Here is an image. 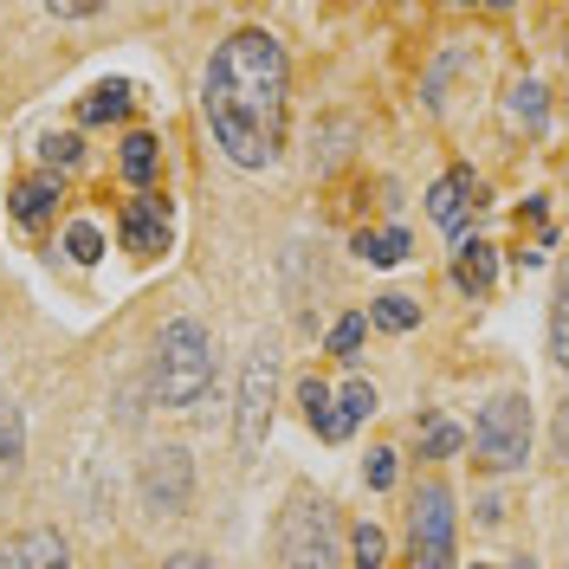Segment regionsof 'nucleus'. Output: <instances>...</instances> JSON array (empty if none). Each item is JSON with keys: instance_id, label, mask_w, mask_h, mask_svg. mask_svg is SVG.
Here are the masks:
<instances>
[{"instance_id": "nucleus-11", "label": "nucleus", "mask_w": 569, "mask_h": 569, "mask_svg": "<svg viewBox=\"0 0 569 569\" xmlns=\"http://www.w3.org/2000/svg\"><path fill=\"white\" fill-rule=\"evenodd\" d=\"M52 201H59V181H52V176H27L20 188H13V201H7V208H13V220H20L27 233H39V227L52 220Z\"/></svg>"}, {"instance_id": "nucleus-20", "label": "nucleus", "mask_w": 569, "mask_h": 569, "mask_svg": "<svg viewBox=\"0 0 569 569\" xmlns=\"http://www.w3.org/2000/svg\"><path fill=\"white\" fill-rule=\"evenodd\" d=\"M66 252L78 259V266H91V259H104V233H98L91 220H71L66 227Z\"/></svg>"}, {"instance_id": "nucleus-24", "label": "nucleus", "mask_w": 569, "mask_h": 569, "mask_svg": "<svg viewBox=\"0 0 569 569\" xmlns=\"http://www.w3.org/2000/svg\"><path fill=\"white\" fill-rule=\"evenodd\" d=\"M356 343H362V318H337L330 323V350L337 356H356Z\"/></svg>"}, {"instance_id": "nucleus-12", "label": "nucleus", "mask_w": 569, "mask_h": 569, "mask_svg": "<svg viewBox=\"0 0 569 569\" xmlns=\"http://www.w3.org/2000/svg\"><path fill=\"white\" fill-rule=\"evenodd\" d=\"M20 460H27V415L20 401H0V492L20 479Z\"/></svg>"}, {"instance_id": "nucleus-6", "label": "nucleus", "mask_w": 569, "mask_h": 569, "mask_svg": "<svg viewBox=\"0 0 569 569\" xmlns=\"http://www.w3.org/2000/svg\"><path fill=\"white\" fill-rule=\"evenodd\" d=\"M272 382H279V350L259 343L240 369V453L266 447V427H272Z\"/></svg>"}, {"instance_id": "nucleus-17", "label": "nucleus", "mask_w": 569, "mask_h": 569, "mask_svg": "<svg viewBox=\"0 0 569 569\" xmlns=\"http://www.w3.org/2000/svg\"><path fill=\"white\" fill-rule=\"evenodd\" d=\"M369 318L401 337V330H415V323H421V305H415V298H401V291H389V298H376V305H369Z\"/></svg>"}, {"instance_id": "nucleus-7", "label": "nucleus", "mask_w": 569, "mask_h": 569, "mask_svg": "<svg viewBox=\"0 0 569 569\" xmlns=\"http://www.w3.org/2000/svg\"><path fill=\"white\" fill-rule=\"evenodd\" d=\"M137 492H142V505L162 511V518L188 511V498H194V460H188L181 447H156L137 472Z\"/></svg>"}, {"instance_id": "nucleus-5", "label": "nucleus", "mask_w": 569, "mask_h": 569, "mask_svg": "<svg viewBox=\"0 0 569 569\" xmlns=\"http://www.w3.org/2000/svg\"><path fill=\"white\" fill-rule=\"evenodd\" d=\"M408 569H453V492L427 479L415 492V525H408Z\"/></svg>"}, {"instance_id": "nucleus-10", "label": "nucleus", "mask_w": 569, "mask_h": 569, "mask_svg": "<svg viewBox=\"0 0 569 569\" xmlns=\"http://www.w3.org/2000/svg\"><path fill=\"white\" fill-rule=\"evenodd\" d=\"M0 569H71V550H66L59 531H20L7 543Z\"/></svg>"}, {"instance_id": "nucleus-21", "label": "nucleus", "mask_w": 569, "mask_h": 569, "mask_svg": "<svg viewBox=\"0 0 569 569\" xmlns=\"http://www.w3.org/2000/svg\"><path fill=\"white\" fill-rule=\"evenodd\" d=\"M356 563L350 569H382V557H389V537L376 531V525H369V518H362V525H356Z\"/></svg>"}, {"instance_id": "nucleus-13", "label": "nucleus", "mask_w": 569, "mask_h": 569, "mask_svg": "<svg viewBox=\"0 0 569 569\" xmlns=\"http://www.w3.org/2000/svg\"><path fill=\"white\" fill-rule=\"evenodd\" d=\"M492 247L486 240H460V252H453V284L460 291H472V298H486L492 291Z\"/></svg>"}, {"instance_id": "nucleus-15", "label": "nucleus", "mask_w": 569, "mask_h": 569, "mask_svg": "<svg viewBox=\"0 0 569 569\" xmlns=\"http://www.w3.org/2000/svg\"><path fill=\"white\" fill-rule=\"evenodd\" d=\"M298 401H305V421L318 427V440H330V447H337V440H350V427H343V415L330 408V389H323V382H305Z\"/></svg>"}, {"instance_id": "nucleus-25", "label": "nucleus", "mask_w": 569, "mask_h": 569, "mask_svg": "<svg viewBox=\"0 0 569 569\" xmlns=\"http://www.w3.org/2000/svg\"><path fill=\"white\" fill-rule=\"evenodd\" d=\"M369 486H376V492H389V486H395V453H389V447H382V453H369Z\"/></svg>"}, {"instance_id": "nucleus-18", "label": "nucleus", "mask_w": 569, "mask_h": 569, "mask_svg": "<svg viewBox=\"0 0 569 569\" xmlns=\"http://www.w3.org/2000/svg\"><path fill=\"white\" fill-rule=\"evenodd\" d=\"M156 162H162V156H156V137H142V130L137 137H123V176L137 181V188L142 181H156Z\"/></svg>"}, {"instance_id": "nucleus-22", "label": "nucleus", "mask_w": 569, "mask_h": 569, "mask_svg": "<svg viewBox=\"0 0 569 569\" xmlns=\"http://www.w3.org/2000/svg\"><path fill=\"white\" fill-rule=\"evenodd\" d=\"M39 156H46V169H78L84 142H78V137H46V142H39Z\"/></svg>"}, {"instance_id": "nucleus-26", "label": "nucleus", "mask_w": 569, "mask_h": 569, "mask_svg": "<svg viewBox=\"0 0 569 569\" xmlns=\"http://www.w3.org/2000/svg\"><path fill=\"white\" fill-rule=\"evenodd\" d=\"M511 117H543V91H537V84H525V91H518V98H511Z\"/></svg>"}, {"instance_id": "nucleus-14", "label": "nucleus", "mask_w": 569, "mask_h": 569, "mask_svg": "<svg viewBox=\"0 0 569 569\" xmlns=\"http://www.w3.org/2000/svg\"><path fill=\"white\" fill-rule=\"evenodd\" d=\"M130 104H137V84L130 78H104V84H91V98L78 104V117L84 123H110V117H130Z\"/></svg>"}, {"instance_id": "nucleus-23", "label": "nucleus", "mask_w": 569, "mask_h": 569, "mask_svg": "<svg viewBox=\"0 0 569 569\" xmlns=\"http://www.w3.org/2000/svg\"><path fill=\"white\" fill-rule=\"evenodd\" d=\"M466 433L453 421H440V415H433V421H427V460H440V453H453V447H460Z\"/></svg>"}, {"instance_id": "nucleus-19", "label": "nucleus", "mask_w": 569, "mask_h": 569, "mask_svg": "<svg viewBox=\"0 0 569 569\" xmlns=\"http://www.w3.org/2000/svg\"><path fill=\"white\" fill-rule=\"evenodd\" d=\"M330 408L343 415V427H356V421H369V415H376V389H369V382H350L343 395H330Z\"/></svg>"}, {"instance_id": "nucleus-2", "label": "nucleus", "mask_w": 569, "mask_h": 569, "mask_svg": "<svg viewBox=\"0 0 569 569\" xmlns=\"http://www.w3.org/2000/svg\"><path fill=\"white\" fill-rule=\"evenodd\" d=\"M149 389L162 408H194L201 395L213 389V337L208 323L176 318L156 343V369H149Z\"/></svg>"}, {"instance_id": "nucleus-16", "label": "nucleus", "mask_w": 569, "mask_h": 569, "mask_svg": "<svg viewBox=\"0 0 569 569\" xmlns=\"http://www.w3.org/2000/svg\"><path fill=\"white\" fill-rule=\"evenodd\" d=\"M356 252L369 259V266H401L408 259V233L389 227V233H356Z\"/></svg>"}, {"instance_id": "nucleus-9", "label": "nucleus", "mask_w": 569, "mask_h": 569, "mask_svg": "<svg viewBox=\"0 0 569 569\" xmlns=\"http://www.w3.org/2000/svg\"><path fill=\"white\" fill-rule=\"evenodd\" d=\"M479 208V181L472 169H453V176H440L427 188V213H433V227H447V233H460V220Z\"/></svg>"}, {"instance_id": "nucleus-8", "label": "nucleus", "mask_w": 569, "mask_h": 569, "mask_svg": "<svg viewBox=\"0 0 569 569\" xmlns=\"http://www.w3.org/2000/svg\"><path fill=\"white\" fill-rule=\"evenodd\" d=\"M123 252H137V259H149V252L169 247V213H162V201L156 194H137L130 208H123Z\"/></svg>"}, {"instance_id": "nucleus-4", "label": "nucleus", "mask_w": 569, "mask_h": 569, "mask_svg": "<svg viewBox=\"0 0 569 569\" xmlns=\"http://www.w3.org/2000/svg\"><path fill=\"white\" fill-rule=\"evenodd\" d=\"M472 447H479V460L498 466V472L525 466L531 460V401H525V395H492V401L479 408V421H472Z\"/></svg>"}, {"instance_id": "nucleus-1", "label": "nucleus", "mask_w": 569, "mask_h": 569, "mask_svg": "<svg viewBox=\"0 0 569 569\" xmlns=\"http://www.w3.org/2000/svg\"><path fill=\"white\" fill-rule=\"evenodd\" d=\"M284 104H291V66L272 33L240 27L213 46L208 78H201V110H208L227 162L272 169L284 149Z\"/></svg>"}, {"instance_id": "nucleus-3", "label": "nucleus", "mask_w": 569, "mask_h": 569, "mask_svg": "<svg viewBox=\"0 0 569 569\" xmlns=\"http://www.w3.org/2000/svg\"><path fill=\"white\" fill-rule=\"evenodd\" d=\"M279 563L284 569H337V518L311 492H291L279 518Z\"/></svg>"}, {"instance_id": "nucleus-27", "label": "nucleus", "mask_w": 569, "mask_h": 569, "mask_svg": "<svg viewBox=\"0 0 569 569\" xmlns=\"http://www.w3.org/2000/svg\"><path fill=\"white\" fill-rule=\"evenodd\" d=\"M162 569H213V563H208V557H194V550H181V557H169Z\"/></svg>"}, {"instance_id": "nucleus-28", "label": "nucleus", "mask_w": 569, "mask_h": 569, "mask_svg": "<svg viewBox=\"0 0 569 569\" xmlns=\"http://www.w3.org/2000/svg\"><path fill=\"white\" fill-rule=\"evenodd\" d=\"M466 569H492V563H466Z\"/></svg>"}]
</instances>
